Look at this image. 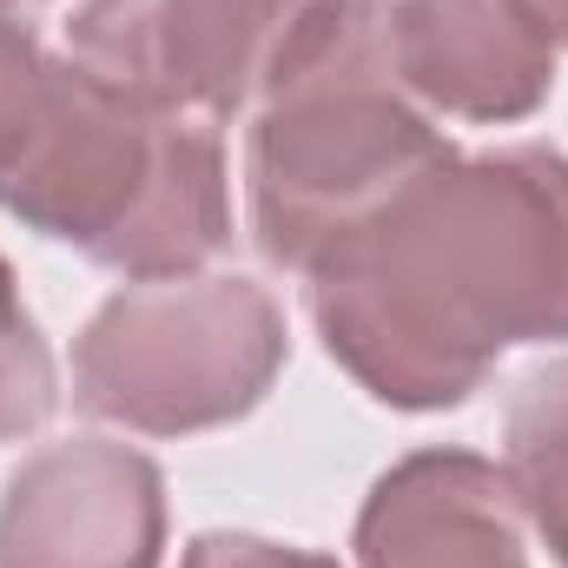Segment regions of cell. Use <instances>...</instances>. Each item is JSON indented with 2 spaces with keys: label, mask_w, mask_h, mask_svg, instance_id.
<instances>
[{
  "label": "cell",
  "mask_w": 568,
  "mask_h": 568,
  "mask_svg": "<svg viewBox=\"0 0 568 568\" xmlns=\"http://www.w3.org/2000/svg\"><path fill=\"white\" fill-rule=\"evenodd\" d=\"M304 278L331 357L371 397L463 404L509 344L568 337V159H443Z\"/></svg>",
  "instance_id": "1"
},
{
  "label": "cell",
  "mask_w": 568,
  "mask_h": 568,
  "mask_svg": "<svg viewBox=\"0 0 568 568\" xmlns=\"http://www.w3.org/2000/svg\"><path fill=\"white\" fill-rule=\"evenodd\" d=\"M0 212L126 278H185L232 239L212 126L80 60H40L20 126L0 145Z\"/></svg>",
  "instance_id": "2"
},
{
  "label": "cell",
  "mask_w": 568,
  "mask_h": 568,
  "mask_svg": "<svg viewBox=\"0 0 568 568\" xmlns=\"http://www.w3.org/2000/svg\"><path fill=\"white\" fill-rule=\"evenodd\" d=\"M443 159H456L449 140L397 93L390 7L331 0L252 126V239L272 265L311 272Z\"/></svg>",
  "instance_id": "3"
},
{
  "label": "cell",
  "mask_w": 568,
  "mask_h": 568,
  "mask_svg": "<svg viewBox=\"0 0 568 568\" xmlns=\"http://www.w3.org/2000/svg\"><path fill=\"white\" fill-rule=\"evenodd\" d=\"M284 364V317L252 278H140L73 344L80 410L179 436L245 417Z\"/></svg>",
  "instance_id": "4"
},
{
  "label": "cell",
  "mask_w": 568,
  "mask_h": 568,
  "mask_svg": "<svg viewBox=\"0 0 568 568\" xmlns=\"http://www.w3.org/2000/svg\"><path fill=\"white\" fill-rule=\"evenodd\" d=\"M331 0H87L73 60L165 113H258L324 27Z\"/></svg>",
  "instance_id": "5"
},
{
  "label": "cell",
  "mask_w": 568,
  "mask_h": 568,
  "mask_svg": "<svg viewBox=\"0 0 568 568\" xmlns=\"http://www.w3.org/2000/svg\"><path fill=\"white\" fill-rule=\"evenodd\" d=\"M165 489L126 443H53L0 496V568H159Z\"/></svg>",
  "instance_id": "6"
},
{
  "label": "cell",
  "mask_w": 568,
  "mask_h": 568,
  "mask_svg": "<svg viewBox=\"0 0 568 568\" xmlns=\"http://www.w3.org/2000/svg\"><path fill=\"white\" fill-rule=\"evenodd\" d=\"M390 73L436 113L523 120L556 87V47L516 0H397Z\"/></svg>",
  "instance_id": "7"
},
{
  "label": "cell",
  "mask_w": 568,
  "mask_h": 568,
  "mask_svg": "<svg viewBox=\"0 0 568 568\" xmlns=\"http://www.w3.org/2000/svg\"><path fill=\"white\" fill-rule=\"evenodd\" d=\"M364 568H529L523 509L496 463L469 449H424L397 463L357 523Z\"/></svg>",
  "instance_id": "8"
},
{
  "label": "cell",
  "mask_w": 568,
  "mask_h": 568,
  "mask_svg": "<svg viewBox=\"0 0 568 568\" xmlns=\"http://www.w3.org/2000/svg\"><path fill=\"white\" fill-rule=\"evenodd\" d=\"M503 443H509L503 476L516 489V509L536 523V536L568 568V357L516 384Z\"/></svg>",
  "instance_id": "9"
},
{
  "label": "cell",
  "mask_w": 568,
  "mask_h": 568,
  "mask_svg": "<svg viewBox=\"0 0 568 568\" xmlns=\"http://www.w3.org/2000/svg\"><path fill=\"white\" fill-rule=\"evenodd\" d=\"M53 410V357L13 291V272L0 258V443L27 436L33 424H47Z\"/></svg>",
  "instance_id": "10"
},
{
  "label": "cell",
  "mask_w": 568,
  "mask_h": 568,
  "mask_svg": "<svg viewBox=\"0 0 568 568\" xmlns=\"http://www.w3.org/2000/svg\"><path fill=\"white\" fill-rule=\"evenodd\" d=\"M40 80V40L20 13V0H0V145L20 126V106Z\"/></svg>",
  "instance_id": "11"
},
{
  "label": "cell",
  "mask_w": 568,
  "mask_h": 568,
  "mask_svg": "<svg viewBox=\"0 0 568 568\" xmlns=\"http://www.w3.org/2000/svg\"><path fill=\"white\" fill-rule=\"evenodd\" d=\"M185 568H337V562L304 556V549H278V542H258V536H199L185 549Z\"/></svg>",
  "instance_id": "12"
},
{
  "label": "cell",
  "mask_w": 568,
  "mask_h": 568,
  "mask_svg": "<svg viewBox=\"0 0 568 568\" xmlns=\"http://www.w3.org/2000/svg\"><path fill=\"white\" fill-rule=\"evenodd\" d=\"M536 27H542V40L549 47H568V0H516Z\"/></svg>",
  "instance_id": "13"
}]
</instances>
